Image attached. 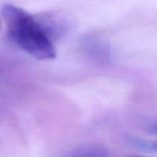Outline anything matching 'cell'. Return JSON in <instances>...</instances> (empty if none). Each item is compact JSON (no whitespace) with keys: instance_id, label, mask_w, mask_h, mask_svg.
Here are the masks:
<instances>
[{"instance_id":"obj_1","label":"cell","mask_w":157,"mask_h":157,"mask_svg":"<svg viewBox=\"0 0 157 157\" xmlns=\"http://www.w3.org/2000/svg\"><path fill=\"white\" fill-rule=\"evenodd\" d=\"M2 15L8 38L15 46L38 60L55 58V45L38 15L9 3L3 5Z\"/></svg>"},{"instance_id":"obj_2","label":"cell","mask_w":157,"mask_h":157,"mask_svg":"<svg viewBox=\"0 0 157 157\" xmlns=\"http://www.w3.org/2000/svg\"><path fill=\"white\" fill-rule=\"evenodd\" d=\"M137 144L141 147L146 148V149H150V150L157 151V142L154 143H143V142L137 141Z\"/></svg>"},{"instance_id":"obj_3","label":"cell","mask_w":157,"mask_h":157,"mask_svg":"<svg viewBox=\"0 0 157 157\" xmlns=\"http://www.w3.org/2000/svg\"><path fill=\"white\" fill-rule=\"evenodd\" d=\"M152 129H153V132H157V124L156 125V126H153V127L152 128Z\"/></svg>"},{"instance_id":"obj_4","label":"cell","mask_w":157,"mask_h":157,"mask_svg":"<svg viewBox=\"0 0 157 157\" xmlns=\"http://www.w3.org/2000/svg\"><path fill=\"white\" fill-rule=\"evenodd\" d=\"M0 30H1V19H0Z\"/></svg>"},{"instance_id":"obj_5","label":"cell","mask_w":157,"mask_h":157,"mask_svg":"<svg viewBox=\"0 0 157 157\" xmlns=\"http://www.w3.org/2000/svg\"><path fill=\"white\" fill-rule=\"evenodd\" d=\"M133 157H142V156H133Z\"/></svg>"}]
</instances>
